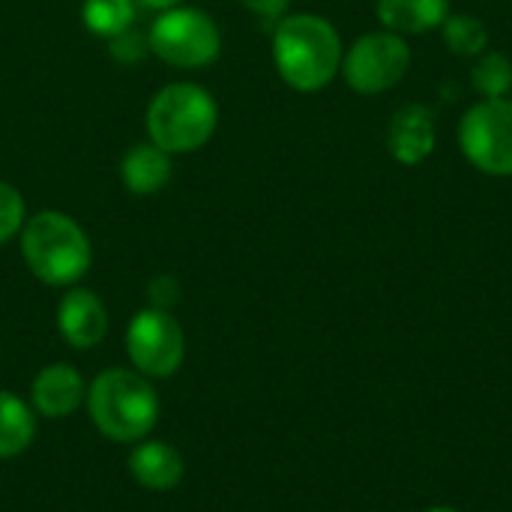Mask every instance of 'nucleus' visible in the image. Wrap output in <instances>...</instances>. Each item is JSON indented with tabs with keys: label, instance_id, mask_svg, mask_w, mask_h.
<instances>
[{
	"label": "nucleus",
	"instance_id": "17",
	"mask_svg": "<svg viewBox=\"0 0 512 512\" xmlns=\"http://www.w3.org/2000/svg\"><path fill=\"white\" fill-rule=\"evenodd\" d=\"M441 33H444L447 48L459 57H480L483 51H489V27L477 15L450 12L447 21L441 24Z\"/></svg>",
	"mask_w": 512,
	"mask_h": 512
},
{
	"label": "nucleus",
	"instance_id": "12",
	"mask_svg": "<svg viewBox=\"0 0 512 512\" xmlns=\"http://www.w3.org/2000/svg\"><path fill=\"white\" fill-rule=\"evenodd\" d=\"M171 171H174L171 153H165L153 141L132 144L120 159V180L138 198L162 192L171 180Z\"/></svg>",
	"mask_w": 512,
	"mask_h": 512
},
{
	"label": "nucleus",
	"instance_id": "18",
	"mask_svg": "<svg viewBox=\"0 0 512 512\" xmlns=\"http://www.w3.org/2000/svg\"><path fill=\"white\" fill-rule=\"evenodd\" d=\"M474 90L483 99H507L512 90V63L501 51H483L471 72Z\"/></svg>",
	"mask_w": 512,
	"mask_h": 512
},
{
	"label": "nucleus",
	"instance_id": "15",
	"mask_svg": "<svg viewBox=\"0 0 512 512\" xmlns=\"http://www.w3.org/2000/svg\"><path fill=\"white\" fill-rule=\"evenodd\" d=\"M33 411L9 390H0V459H12L33 444Z\"/></svg>",
	"mask_w": 512,
	"mask_h": 512
},
{
	"label": "nucleus",
	"instance_id": "7",
	"mask_svg": "<svg viewBox=\"0 0 512 512\" xmlns=\"http://www.w3.org/2000/svg\"><path fill=\"white\" fill-rule=\"evenodd\" d=\"M459 147L465 159L492 177H512V102L480 99L462 114Z\"/></svg>",
	"mask_w": 512,
	"mask_h": 512
},
{
	"label": "nucleus",
	"instance_id": "1",
	"mask_svg": "<svg viewBox=\"0 0 512 512\" xmlns=\"http://www.w3.org/2000/svg\"><path fill=\"white\" fill-rule=\"evenodd\" d=\"M342 36L324 15L294 12L276 21L273 30V63L279 78L300 90H324L342 69Z\"/></svg>",
	"mask_w": 512,
	"mask_h": 512
},
{
	"label": "nucleus",
	"instance_id": "3",
	"mask_svg": "<svg viewBox=\"0 0 512 512\" xmlns=\"http://www.w3.org/2000/svg\"><path fill=\"white\" fill-rule=\"evenodd\" d=\"M84 402L93 426L117 444L144 441L159 420L156 390L138 369H105L87 387Z\"/></svg>",
	"mask_w": 512,
	"mask_h": 512
},
{
	"label": "nucleus",
	"instance_id": "20",
	"mask_svg": "<svg viewBox=\"0 0 512 512\" xmlns=\"http://www.w3.org/2000/svg\"><path fill=\"white\" fill-rule=\"evenodd\" d=\"M147 294H150V303H153L156 309H171V306L180 300V285H177V279H171V276H156V279L150 282Z\"/></svg>",
	"mask_w": 512,
	"mask_h": 512
},
{
	"label": "nucleus",
	"instance_id": "10",
	"mask_svg": "<svg viewBox=\"0 0 512 512\" xmlns=\"http://www.w3.org/2000/svg\"><path fill=\"white\" fill-rule=\"evenodd\" d=\"M435 138V111L429 105H402L387 126V150L408 168L432 156Z\"/></svg>",
	"mask_w": 512,
	"mask_h": 512
},
{
	"label": "nucleus",
	"instance_id": "19",
	"mask_svg": "<svg viewBox=\"0 0 512 512\" xmlns=\"http://www.w3.org/2000/svg\"><path fill=\"white\" fill-rule=\"evenodd\" d=\"M27 222V201L24 195L12 186L0 180V246L15 240L21 234Z\"/></svg>",
	"mask_w": 512,
	"mask_h": 512
},
{
	"label": "nucleus",
	"instance_id": "22",
	"mask_svg": "<svg viewBox=\"0 0 512 512\" xmlns=\"http://www.w3.org/2000/svg\"><path fill=\"white\" fill-rule=\"evenodd\" d=\"M138 6H144V9H153V12H165V9H171V6H180L183 0H135Z\"/></svg>",
	"mask_w": 512,
	"mask_h": 512
},
{
	"label": "nucleus",
	"instance_id": "11",
	"mask_svg": "<svg viewBox=\"0 0 512 512\" xmlns=\"http://www.w3.org/2000/svg\"><path fill=\"white\" fill-rule=\"evenodd\" d=\"M87 396V387L78 375V369L66 366V363H51L45 366L30 387V399L33 408L48 417V420H63L69 417Z\"/></svg>",
	"mask_w": 512,
	"mask_h": 512
},
{
	"label": "nucleus",
	"instance_id": "6",
	"mask_svg": "<svg viewBox=\"0 0 512 512\" xmlns=\"http://www.w3.org/2000/svg\"><path fill=\"white\" fill-rule=\"evenodd\" d=\"M411 69V48L405 36L393 30H375L360 36L342 54V78L360 96H378L393 90Z\"/></svg>",
	"mask_w": 512,
	"mask_h": 512
},
{
	"label": "nucleus",
	"instance_id": "4",
	"mask_svg": "<svg viewBox=\"0 0 512 512\" xmlns=\"http://www.w3.org/2000/svg\"><path fill=\"white\" fill-rule=\"evenodd\" d=\"M147 138L165 153L201 150L219 126V105L213 93L195 81L165 84L147 105Z\"/></svg>",
	"mask_w": 512,
	"mask_h": 512
},
{
	"label": "nucleus",
	"instance_id": "9",
	"mask_svg": "<svg viewBox=\"0 0 512 512\" xmlns=\"http://www.w3.org/2000/svg\"><path fill=\"white\" fill-rule=\"evenodd\" d=\"M57 327H60V336L78 348V351H87L93 345H99L108 333V309L105 303L87 291V288H69L57 306Z\"/></svg>",
	"mask_w": 512,
	"mask_h": 512
},
{
	"label": "nucleus",
	"instance_id": "2",
	"mask_svg": "<svg viewBox=\"0 0 512 512\" xmlns=\"http://www.w3.org/2000/svg\"><path fill=\"white\" fill-rule=\"evenodd\" d=\"M18 243L30 273L51 288H72L93 264L87 231L60 210H39L27 216Z\"/></svg>",
	"mask_w": 512,
	"mask_h": 512
},
{
	"label": "nucleus",
	"instance_id": "5",
	"mask_svg": "<svg viewBox=\"0 0 512 512\" xmlns=\"http://www.w3.org/2000/svg\"><path fill=\"white\" fill-rule=\"evenodd\" d=\"M147 48L168 66L201 69L222 54V30L210 12L180 3L153 18Z\"/></svg>",
	"mask_w": 512,
	"mask_h": 512
},
{
	"label": "nucleus",
	"instance_id": "23",
	"mask_svg": "<svg viewBox=\"0 0 512 512\" xmlns=\"http://www.w3.org/2000/svg\"><path fill=\"white\" fill-rule=\"evenodd\" d=\"M426 512H459V510H450V507H432V510Z\"/></svg>",
	"mask_w": 512,
	"mask_h": 512
},
{
	"label": "nucleus",
	"instance_id": "21",
	"mask_svg": "<svg viewBox=\"0 0 512 512\" xmlns=\"http://www.w3.org/2000/svg\"><path fill=\"white\" fill-rule=\"evenodd\" d=\"M252 15H258L261 21H270V24H276L279 18H285L288 15V6H291V0H240Z\"/></svg>",
	"mask_w": 512,
	"mask_h": 512
},
{
	"label": "nucleus",
	"instance_id": "13",
	"mask_svg": "<svg viewBox=\"0 0 512 512\" xmlns=\"http://www.w3.org/2000/svg\"><path fill=\"white\" fill-rule=\"evenodd\" d=\"M129 471L150 492H171L183 480V456L165 441H138L129 456Z\"/></svg>",
	"mask_w": 512,
	"mask_h": 512
},
{
	"label": "nucleus",
	"instance_id": "14",
	"mask_svg": "<svg viewBox=\"0 0 512 512\" xmlns=\"http://www.w3.org/2000/svg\"><path fill=\"white\" fill-rule=\"evenodd\" d=\"M450 15V0H378V18L387 30L429 33L438 30Z\"/></svg>",
	"mask_w": 512,
	"mask_h": 512
},
{
	"label": "nucleus",
	"instance_id": "16",
	"mask_svg": "<svg viewBox=\"0 0 512 512\" xmlns=\"http://www.w3.org/2000/svg\"><path fill=\"white\" fill-rule=\"evenodd\" d=\"M135 0H84L81 24L99 39H117L132 30Z\"/></svg>",
	"mask_w": 512,
	"mask_h": 512
},
{
	"label": "nucleus",
	"instance_id": "8",
	"mask_svg": "<svg viewBox=\"0 0 512 512\" xmlns=\"http://www.w3.org/2000/svg\"><path fill=\"white\" fill-rule=\"evenodd\" d=\"M126 351L144 378H171L186 357V336L171 309H141L126 327Z\"/></svg>",
	"mask_w": 512,
	"mask_h": 512
}]
</instances>
